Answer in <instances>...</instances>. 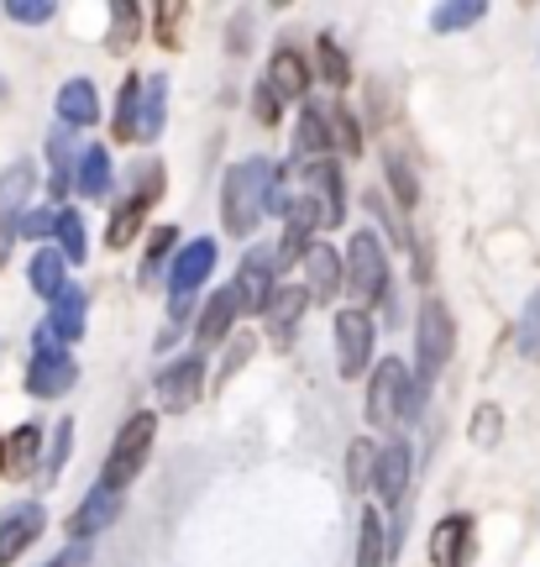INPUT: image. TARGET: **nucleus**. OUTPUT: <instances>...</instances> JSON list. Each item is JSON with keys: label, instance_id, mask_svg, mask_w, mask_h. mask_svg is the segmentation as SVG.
I'll use <instances>...</instances> for the list:
<instances>
[{"label": "nucleus", "instance_id": "473e14b6", "mask_svg": "<svg viewBox=\"0 0 540 567\" xmlns=\"http://www.w3.org/2000/svg\"><path fill=\"white\" fill-rule=\"evenodd\" d=\"M482 17H488L482 0H451V6H436V11H430V27H436V32H461V27H478Z\"/></svg>", "mask_w": 540, "mask_h": 567}, {"label": "nucleus", "instance_id": "f257e3e1", "mask_svg": "<svg viewBox=\"0 0 540 567\" xmlns=\"http://www.w3.org/2000/svg\"><path fill=\"white\" fill-rule=\"evenodd\" d=\"M283 168L273 158H241L231 163V174H226V189H220V226L231 231V237H252L258 221L268 216V189L279 179Z\"/></svg>", "mask_w": 540, "mask_h": 567}, {"label": "nucleus", "instance_id": "7c9ffc66", "mask_svg": "<svg viewBox=\"0 0 540 567\" xmlns=\"http://www.w3.org/2000/svg\"><path fill=\"white\" fill-rule=\"evenodd\" d=\"M53 237H59V258H63V264H84V258H90L80 210H59V216H53Z\"/></svg>", "mask_w": 540, "mask_h": 567}, {"label": "nucleus", "instance_id": "c9c22d12", "mask_svg": "<svg viewBox=\"0 0 540 567\" xmlns=\"http://www.w3.org/2000/svg\"><path fill=\"white\" fill-rule=\"evenodd\" d=\"M137 90H142V74H132V80L121 84V101H116V142H132L137 137Z\"/></svg>", "mask_w": 540, "mask_h": 567}, {"label": "nucleus", "instance_id": "423d86ee", "mask_svg": "<svg viewBox=\"0 0 540 567\" xmlns=\"http://www.w3.org/2000/svg\"><path fill=\"white\" fill-rule=\"evenodd\" d=\"M216 258L220 247L216 237H195L189 247H179V258H174V274H168V316H174V326L195 310V295L205 289V279L216 274Z\"/></svg>", "mask_w": 540, "mask_h": 567}, {"label": "nucleus", "instance_id": "b1692460", "mask_svg": "<svg viewBox=\"0 0 540 567\" xmlns=\"http://www.w3.org/2000/svg\"><path fill=\"white\" fill-rule=\"evenodd\" d=\"M111 179H116V168H111V147H84L80 158H74V189H80V195L105 200V195H111Z\"/></svg>", "mask_w": 540, "mask_h": 567}, {"label": "nucleus", "instance_id": "a878e982", "mask_svg": "<svg viewBox=\"0 0 540 567\" xmlns=\"http://www.w3.org/2000/svg\"><path fill=\"white\" fill-rule=\"evenodd\" d=\"M231 321H237V289L226 284V289H216L210 295V305L200 310V342H226L231 337Z\"/></svg>", "mask_w": 540, "mask_h": 567}, {"label": "nucleus", "instance_id": "7ed1b4c3", "mask_svg": "<svg viewBox=\"0 0 540 567\" xmlns=\"http://www.w3.org/2000/svg\"><path fill=\"white\" fill-rule=\"evenodd\" d=\"M451 352H457V321H451L446 300L430 295L420 305V321H415V368H409V379L420 389H430L440 368L451 363Z\"/></svg>", "mask_w": 540, "mask_h": 567}, {"label": "nucleus", "instance_id": "72a5a7b5", "mask_svg": "<svg viewBox=\"0 0 540 567\" xmlns=\"http://www.w3.org/2000/svg\"><path fill=\"white\" fill-rule=\"evenodd\" d=\"M388 551H383V520L373 509H362V526H357V567H383Z\"/></svg>", "mask_w": 540, "mask_h": 567}, {"label": "nucleus", "instance_id": "37998d69", "mask_svg": "<svg viewBox=\"0 0 540 567\" xmlns=\"http://www.w3.org/2000/svg\"><path fill=\"white\" fill-rule=\"evenodd\" d=\"M6 17L21 21V27H42V21L59 17V11H53L48 0H17V6H6Z\"/></svg>", "mask_w": 540, "mask_h": 567}, {"label": "nucleus", "instance_id": "c03bdc74", "mask_svg": "<svg viewBox=\"0 0 540 567\" xmlns=\"http://www.w3.org/2000/svg\"><path fill=\"white\" fill-rule=\"evenodd\" d=\"M53 216H59V210H21L17 231L21 237H32V243H42V237H53Z\"/></svg>", "mask_w": 540, "mask_h": 567}, {"label": "nucleus", "instance_id": "f3484780", "mask_svg": "<svg viewBox=\"0 0 540 567\" xmlns=\"http://www.w3.org/2000/svg\"><path fill=\"white\" fill-rule=\"evenodd\" d=\"M430 563L436 567L472 563V515H446V520L430 530Z\"/></svg>", "mask_w": 540, "mask_h": 567}, {"label": "nucleus", "instance_id": "5701e85b", "mask_svg": "<svg viewBox=\"0 0 540 567\" xmlns=\"http://www.w3.org/2000/svg\"><path fill=\"white\" fill-rule=\"evenodd\" d=\"M101 122V95H95V84L90 80H69L59 90V126H95Z\"/></svg>", "mask_w": 540, "mask_h": 567}, {"label": "nucleus", "instance_id": "6ab92c4d", "mask_svg": "<svg viewBox=\"0 0 540 567\" xmlns=\"http://www.w3.org/2000/svg\"><path fill=\"white\" fill-rule=\"evenodd\" d=\"M304 274H310V284H304V295L310 300H336L341 295V252L331 243H310L304 247Z\"/></svg>", "mask_w": 540, "mask_h": 567}, {"label": "nucleus", "instance_id": "f704fd0d", "mask_svg": "<svg viewBox=\"0 0 540 567\" xmlns=\"http://www.w3.org/2000/svg\"><path fill=\"white\" fill-rule=\"evenodd\" d=\"M373 463H378V446L367 442V436H357V442L346 446V484H352V494H362V488L373 484Z\"/></svg>", "mask_w": 540, "mask_h": 567}, {"label": "nucleus", "instance_id": "a18cd8bd", "mask_svg": "<svg viewBox=\"0 0 540 567\" xmlns=\"http://www.w3.org/2000/svg\"><path fill=\"white\" fill-rule=\"evenodd\" d=\"M252 347H258V342H252V337L241 331L237 342L226 347V363H220V379H231V373H241V368H247V358H252Z\"/></svg>", "mask_w": 540, "mask_h": 567}, {"label": "nucleus", "instance_id": "2f4dec72", "mask_svg": "<svg viewBox=\"0 0 540 567\" xmlns=\"http://www.w3.org/2000/svg\"><path fill=\"white\" fill-rule=\"evenodd\" d=\"M48 158H53V184H48V189H53V200H63L69 184H74V158H80V153L69 147V126H59V132L48 137Z\"/></svg>", "mask_w": 540, "mask_h": 567}, {"label": "nucleus", "instance_id": "ddd939ff", "mask_svg": "<svg viewBox=\"0 0 540 567\" xmlns=\"http://www.w3.org/2000/svg\"><path fill=\"white\" fill-rule=\"evenodd\" d=\"M42 526H48V509L38 505V499H27V505H17L6 520H0V567H11L17 557H27V547L42 536Z\"/></svg>", "mask_w": 540, "mask_h": 567}, {"label": "nucleus", "instance_id": "2eb2a0df", "mask_svg": "<svg viewBox=\"0 0 540 567\" xmlns=\"http://www.w3.org/2000/svg\"><path fill=\"white\" fill-rule=\"evenodd\" d=\"M84 310H90V295H84L80 284H63L59 295H53V310H48V331H53V342H63V352L84 337Z\"/></svg>", "mask_w": 540, "mask_h": 567}, {"label": "nucleus", "instance_id": "bb28decb", "mask_svg": "<svg viewBox=\"0 0 540 567\" xmlns=\"http://www.w3.org/2000/svg\"><path fill=\"white\" fill-rule=\"evenodd\" d=\"M174 247H179V231H174V226H158V231L147 237V247H142V268H137V284H142V289H147V284H153L163 268H168Z\"/></svg>", "mask_w": 540, "mask_h": 567}, {"label": "nucleus", "instance_id": "393cba45", "mask_svg": "<svg viewBox=\"0 0 540 567\" xmlns=\"http://www.w3.org/2000/svg\"><path fill=\"white\" fill-rule=\"evenodd\" d=\"M231 289H237V316H262V305H268V295L279 289V279H273V274H262V268L247 258L241 274L231 279Z\"/></svg>", "mask_w": 540, "mask_h": 567}, {"label": "nucleus", "instance_id": "0eeeda50", "mask_svg": "<svg viewBox=\"0 0 540 567\" xmlns=\"http://www.w3.org/2000/svg\"><path fill=\"white\" fill-rule=\"evenodd\" d=\"M158 189H163V168H158V163H142V168H137V189H132V195L111 210V221H105V243H111V252H121V247L137 243L142 221H147V205L158 200Z\"/></svg>", "mask_w": 540, "mask_h": 567}, {"label": "nucleus", "instance_id": "aec40b11", "mask_svg": "<svg viewBox=\"0 0 540 567\" xmlns=\"http://www.w3.org/2000/svg\"><path fill=\"white\" fill-rule=\"evenodd\" d=\"M163 126H168V74H142L137 90V137L132 142H158Z\"/></svg>", "mask_w": 540, "mask_h": 567}, {"label": "nucleus", "instance_id": "ea45409f", "mask_svg": "<svg viewBox=\"0 0 540 567\" xmlns=\"http://www.w3.org/2000/svg\"><path fill=\"white\" fill-rule=\"evenodd\" d=\"M331 147H341V153H362V126L346 105H331Z\"/></svg>", "mask_w": 540, "mask_h": 567}, {"label": "nucleus", "instance_id": "f03ea898", "mask_svg": "<svg viewBox=\"0 0 540 567\" xmlns=\"http://www.w3.org/2000/svg\"><path fill=\"white\" fill-rule=\"evenodd\" d=\"M420 410H425V389L409 379V368H404L399 358H383V363L373 368V379H367V421L394 425L399 415L415 421Z\"/></svg>", "mask_w": 540, "mask_h": 567}, {"label": "nucleus", "instance_id": "cd10ccee", "mask_svg": "<svg viewBox=\"0 0 540 567\" xmlns=\"http://www.w3.org/2000/svg\"><path fill=\"white\" fill-rule=\"evenodd\" d=\"M137 38H142V6L137 0H116L111 6V53H132L137 48Z\"/></svg>", "mask_w": 540, "mask_h": 567}, {"label": "nucleus", "instance_id": "49530a36", "mask_svg": "<svg viewBox=\"0 0 540 567\" xmlns=\"http://www.w3.org/2000/svg\"><path fill=\"white\" fill-rule=\"evenodd\" d=\"M252 111H258V122H262V126H279V116H283L279 95H273L268 84H258V95H252Z\"/></svg>", "mask_w": 540, "mask_h": 567}, {"label": "nucleus", "instance_id": "a19ab883", "mask_svg": "<svg viewBox=\"0 0 540 567\" xmlns=\"http://www.w3.org/2000/svg\"><path fill=\"white\" fill-rule=\"evenodd\" d=\"M520 352L530 363H540V289H530L525 300V316H520Z\"/></svg>", "mask_w": 540, "mask_h": 567}, {"label": "nucleus", "instance_id": "58836bf2", "mask_svg": "<svg viewBox=\"0 0 540 567\" xmlns=\"http://www.w3.org/2000/svg\"><path fill=\"white\" fill-rule=\"evenodd\" d=\"M467 436H472V446H499V436H503V410L499 405H478V410H472Z\"/></svg>", "mask_w": 540, "mask_h": 567}, {"label": "nucleus", "instance_id": "de8ad7c7", "mask_svg": "<svg viewBox=\"0 0 540 567\" xmlns=\"http://www.w3.org/2000/svg\"><path fill=\"white\" fill-rule=\"evenodd\" d=\"M84 563H90V542H69L53 563H42V567H84Z\"/></svg>", "mask_w": 540, "mask_h": 567}, {"label": "nucleus", "instance_id": "4be33fe9", "mask_svg": "<svg viewBox=\"0 0 540 567\" xmlns=\"http://www.w3.org/2000/svg\"><path fill=\"white\" fill-rule=\"evenodd\" d=\"M38 457H42V431L32 421L17 425V431L0 442V473H6V478H27V473L38 467Z\"/></svg>", "mask_w": 540, "mask_h": 567}, {"label": "nucleus", "instance_id": "39448f33", "mask_svg": "<svg viewBox=\"0 0 540 567\" xmlns=\"http://www.w3.org/2000/svg\"><path fill=\"white\" fill-rule=\"evenodd\" d=\"M341 289H352L362 305H373L388 295V252L373 231H352L346 258H341Z\"/></svg>", "mask_w": 540, "mask_h": 567}, {"label": "nucleus", "instance_id": "4c0bfd02", "mask_svg": "<svg viewBox=\"0 0 540 567\" xmlns=\"http://www.w3.org/2000/svg\"><path fill=\"white\" fill-rule=\"evenodd\" d=\"M184 17H189V6H179V0H163V6H153V27H158V42L163 48H179V27Z\"/></svg>", "mask_w": 540, "mask_h": 567}, {"label": "nucleus", "instance_id": "f8f14e48", "mask_svg": "<svg viewBox=\"0 0 540 567\" xmlns=\"http://www.w3.org/2000/svg\"><path fill=\"white\" fill-rule=\"evenodd\" d=\"M409 473H415V452H409V442H388L378 446V463H373V488L383 494V505L399 509L404 505V488H409Z\"/></svg>", "mask_w": 540, "mask_h": 567}, {"label": "nucleus", "instance_id": "4468645a", "mask_svg": "<svg viewBox=\"0 0 540 567\" xmlns=\"http://www.w3.org/2000/svg\"><path fill=\"white\" fill-rule=\"evenodd\" d=\"M310 168V184H304V200L315 205L321 226H341L346 221V195H341V168L336 163H304Z\"/></svg>", "mask_w": 540, "mask_h": 567}, {"label": "nucleus", "instance_id": "9d476101", "mask_svg": "<svg viewBox=\"0 0 540 567\" xmlns=\"http://www.w3.org/2000/svg\"><path fill=\"white\" fill-rule=\"evenodd\" d=\"M80 379V363H74V352H63V347H48V352H32V363H27V394L32 400H59L69 394Z\"/></svg>", "mask_w": 540, "mask_h": 567}, {"label": "nucleus", "instance_id": "20e7f679", "mask_svg": "<svg viewBox=\"0 0 540 567\" xmlns=\"http://www.w3.org/2000/svg\"><path fill=\"white\" fill-rule=\"evenodd\" d=\"M153 442H158V415H153V410H137L132 421L121 425L116 442H111V457H105V467H101V488L121 494V488H126L142 467H147Z\"/></svg>", "mask_w": 540, "mask_h": 567}, {"label": "nucleus", "instance_id": "1a4fd4ad", "mask_svg": "<svg viewBox=\"0 0 540 567\" xmlns=\"http://www.w3.org/2000/svg\"><path fill=\"white\" fill-rule=\"evenodd\" d=\"M205 394V358L200 352H184L174 363L158 373V405L168 415H184V410H195Z\"/></svg>", "mask_w": 540, "mask_h": 567}, {"label": "nucleus", "instance_id": "e433bc0d", "mask_svg": "<svg viewBox=\"0 0 540 567\" xmlns=\"http://www.w3.org/2000/svg\"><path fill=\"white\" fill-rule=\"evenodd\" d=\"M388 184H394V195H399L404 210H409V205L420 200V184H415V168H409V158H404L399 147H388Z\"/></svg>", "mask_w": 540, "mask_h": 567}, {"label": "nucleus", "instance_id": "c756f323", "mask_svg": "<svg viewBox=\"0 0 540 567\" xmlns=\"http://www.w3.org/2000/svg\"><path fill=\"white\" fill-rule=\"evenodd\" d=\"M63 258H59V247H42L38 258H32V268H27V279H32V295H42V300H53V295H59L63 284Z\"/></svg>", "mask_w": 540, "mask_h": 567}, {"label": "nucleus", "instance_id": "79ce46f5", "mask_svg": "<svg viewBox=\"0 0 540 567\" xmlns=\"http://www.w3.org/2000/svg\"><path fill=\"white\" fill-rule=\"evenodd\" d=\"M69 452H74V421H59V431H53V446L42 452V457H48V463H42V473H48V478H59L63 463H69Z\"/></svg>", "mask_w": 540, "mask_h": 567}, {"label": "nucleus", "instance_id": "c85d7f7f", "mask_svg": "<svg viewBox=\"0 0 540 567\" xmlns=\"http://www.w3.org/2000/svg\"><path fill=\"white\" fill-rule=\"evenodd\" d=\"M315 69H321V80L331 84V90H346V84H352V59L341 53V42L331 38V32L315 38Z\"/></svg>", "mask_w": 540, "mask_h": 567}, {"label": "nucleus", "instance_id": "6e6552de", "mask_svg": "<svg viewBox=\"0 0 540 567\" xmlns=\"http://www.w3.org/2000/svg\"><path fill=\"white\" fill-rule=\"evenodd\" d=\"M373 342H378L373 316H367L362 305L341 310L336 316V368H341V379H362V373H367V363H373Z\"/></svg>", "mask_w": 540, "mask_h": 567}, {"label": "nucleus", "instance_id": "412c9836", "mask_svg": "<svg viewBox=\"0 0 540 567\" xmlns=\"http://www.w3.org/2000/svg\"><path fill=\"white\" fill-rule=\"evenodd\" d=\"M294 153L310 163H321L331 153V105L321 101H304L300 126H294Z\"/></svg>", "mask_w": 540, "mask_h": 567}, {"label": "nucleus", "instance_id": "dca6fc26", "mask_svg": "<svg viewBox=\"0 0 540 567\" xmlns=\"http://www.w3.org/2000/svg\"><path fill=\"white\" fill-rule=\"evenodd\" d=\"M121 520V494H111V488H90L84 494V505L69 515V536L74 542H90V536H101V530H111Z\"/></svg>", "mask_w": 540, "mask_h": 567}, {"label": "nucleus", "instance_id": "a211bd4d", "mask_svg": "<svg viewBox=\"0 0 540 567\" xmlns=\"http://www.w3.org/2000/svg\"><path fill=\"white\" fill-rule=\"evenodd\" d=\"M268 90L279 95V105L283 101H310V63L294 53V48H279L273 59H268Z\"/></svg>", "mask_w": 540, "mask_h": 567}, {"label": "nucleus", "instance_id": "9b49d317", "mask_svg": "<svg viewBox=\"0 0 540 567\" xmlns=\"http://www.w3.org/2000/svg\"><path fill=\"white\" fill-rule=\"evenodd\" d=\"M310 310V295H304V284H279L268 305H262V321H268V342L289 352L294 347V331H300V316Z\"/></svg>", "mask_w": 540, "mask_h": 567}]
</instances>
